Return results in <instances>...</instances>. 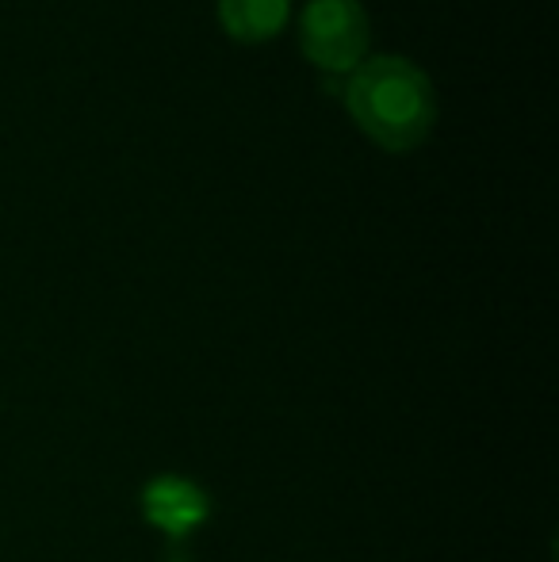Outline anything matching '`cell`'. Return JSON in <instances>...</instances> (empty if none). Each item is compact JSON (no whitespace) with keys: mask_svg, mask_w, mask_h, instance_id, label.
<instances>
[{"mask_svg":"<svg viewBox=\"0 0 559 562\" xmlns=\"http://www.w3.org/2000/svg\"><path fill=\"white\" fill-rule=\"evenodd\" d=\"M345 104L357 126L391 154L422 146L437 123V92L414 61L380 54L353 69L345 85Z\"/></svg>","mask_w":559,"mask_h":562,"instance_id":"1","label":"cell"},{"mask_svg":"<svg viewBox=\"0 0 559 562\" xmlns=\"http://www.w3.org/2000/svg\"><path fill=\"white\" fill-rule=\"evenodd\" d=\"M368 12L357 0H311L299 23V43L311 66L326 74H349L368 54Z\"/></svg>","mask_w":559,"mask_h":562,"instance_id":"2","label":"cell"},{"mask_svg":"<svg viewBox=\"0 0 559 562\" xmlns=\"http://www.w3.org/2000/svg\"><path fill=\"white\" fill-rule=\"evenodd\" d=\"M146 517L169 536H188L208 520V497L188 479H157L146 486Z\"/></svg>","mask_w":559,"mask_h":562,"instance_id":"3","label":"cell"},{"mask_svg":"<svg viewBox=\"0 0 559 562\" xmlns=\"http://www.w3.org/2000/svg\"><path fill=\"white\" fill-rule=\"evenodd\" d=\"M291 0H219V23L238 43H269L288 23Z\"/></svg>","mask_w":559,"mask_h":562,"instance_id":"4","label":"cell"}]
</instances>
